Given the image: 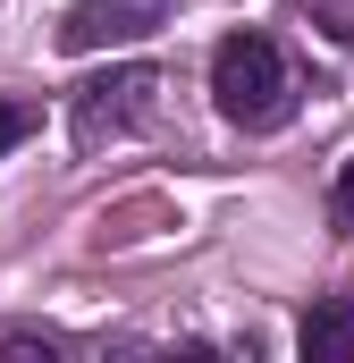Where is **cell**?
Returning <instances> with one entry per match:
<instances>
[{"instance_id": "obj_2", "label": "cell", "mask_w": 354, "mask_h": 363, "mask_svg": "<svg viewBox=\"0 0 354 363\" xmlns=\"http://www.w3.org/2000/svg\"><path fill=\"white\" fill-rule=\"evenodd\" d=\"M177 17V0H76L68 17H59V51H127V43H144V34H161Z\"/></svg>"}, {"instance_id": "obj_5", "label": "cell", "mask_w": 354, "mask_h": 363, "mask_svg": "<svg viewBox=\"0 0 354 363\" xmlns=\"http://www.w3.org/2000/svg\"><path fill=\"white\" fill-rule=\"evenodd\" d=\"M34 127H42V110H34V101H8V93H0V152H17V144H25Z\"/></svg>"}, {"instance_id": "obj_6", "label": "cell", "mask_w": 354, "mask_h": 363, "mask_svg": "<svg viewBox=\"0 0 354 363\" xmlns=\"http://www.w3.org/2000/svg\"><path fill=\"white\" fill-rule=\"evenodd\" d=\"M329 220H338V228L354 237V161L338 169V186H329Z\"/></svg>"}, {"instance_id": "obj_1", "label": "cell", "mask_w": 354, "mask_h": 363, "mask_svg": "<svg viewBox=\"0 0 354 363\" xmlns=\"http://www.w3.org/2000/svg\"><path fill=\"white\" fill-rule=\"evenodd\" d=\"M211 101H219V118L245 127V135L278 127V118L295 110V77H287L278 43H270V34H228V43L211 51Z\"/></svg>"}, {"instance_id": "obj_4", "label": "cell", "mask_w": 354, "mask_h": 363, "mask_svg": "<svg viewBox=\"0 0 354 363\" xmlns=\"http://www.w3.org/2000/svg\"><path fill=\"white\" fill-rule=\"evenodd\" d=\"M295 347H304V363H346V355H354L346 304H312V313L295 321Z\"/></svg>"}, {"instance_id": "obj_3", "label": "cell", "mask_w": 354, "mask_h": 363, "mask_svg": "<svg viewBox=\"0 0 354 363\" xmlns=\"http://www.w3.org/2000/svg\"><path fill=\"white\" fill-rule=\"evenodd\" d=\"M152 93H161V77H152V68H118V77H93V85L76 93V144L93 152L101 135H118V127H127V118H135Z\"/></svg>"}]
</instances>
